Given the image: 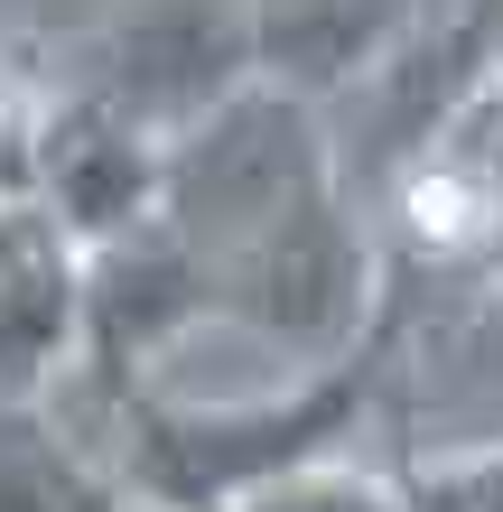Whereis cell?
<instances>
[{
  "label": "cell",
  "mask_w": 503,
  "mask_h": 512,
  "mask_svg": "<svg viewBox=\"0 0 503 512\" xmlns=\"http://www.w3.org/2000/svg\"><path fill=\"white\" fill-rule=\"evenodd\" d=\"M401 345V298L354 354L308 373H280L271 391H224V401H187V391H131L112 419H94L75 447L112 475L122 503L150 512H233L261 485L299 475L317 457H345V438L373 419L382 382H392Z\"/></svg>",
  "instance_id": "obj_1"
},
{
  "label": "cell",
  "mask_w": 503,
  "mask_h": 512,
  "mask_svg": "<svg viewBox=\"0 0 503 512\" xmlns=\"http://www.w3.org/2000/svg\"><path fill=\"white\" fill-rule=\"evenodd\" d=\"M345 187V159L327 140V112L280 94V84H243L233 103H215L205 122L168 140V187H159V224L205 261L215 280L224 261H243L252 243H271L280 224L317 215Z\"/></svg>",
  "instance_id": "obj_2"
},
{
  "label": "cell",
  "mask_w": 503,
  "mask_h": 512,
  "mask_svg": "<svg viewBox=\"0 0 503 512\" xmlns=\"http://www.w3.org/2000/svg\"><path fill=\"white\" fill-rule=\"evenodd\" d=\"M159 187H168V140L150 122H131L112 94L66 84L38 103L28 131V196L56 215L75 252L131 243L140 224H159Z\"/></svg>",
  "instance_id": "obj_3"
},
{
  "label": "cell",
  "mask_w": 503,
  "mask_h": 512,
  "mask_svg": "<svg viewBox=\"0 0 503 512\" xmlns=\"http://www.w3.org/2000/svg\"><path fill=\"white\" fill-rule=\"evenodd\" d=\"M75 84H94L131 122L177 140L215 103H233L243 84H261L252 75V19H243V0H131L94 38V66Z\"/></svg>",
  "instance_id": "obj_4"
},
{
  "label": "cell",
  "mask_w": 503,
  "mask_h": 512,
  "mask_svg": "<svg viewBox=\"0 0 503 512\" xmlns=\"http://www.w3.org/2000/svg\"><path fill=\"white\" fill-rule=\"evenodd\" d=\"M84 354V252L38 196L0 187V410L38 419L66 401Z\"/></svg>",
  "instance_id": "obj_5"
},
{
  "label": "cell",
  "mask_w": 503,
  "mask_h": 512,
  "mask_svg": "<svg viewBox=\"0 0 503 512\" xmlns=\"http://www.w3.org/2000/svg\"><path fill=\"white\" fill-rule=\"evenodd\" d=\"M243 19H252V75L327 112L382 84L448 10L438 0H243Z\"/></svg>",
  "instance_id": "obj_6"
},
{
  "label": "cell",
  "mask_w": 503,
  "mask_h": 512,
  "mask_svg": "<svg viewBox=\"0 0 503 512\" xmlns=\"http://www.w3.org/2000/svg\"><path fill=\"white\" fill-rule=\"evenodd\" d=\"M401 512H503V438L401 457Z\"/></svg>",
  "instance_id": "obj_7"
},
{
  "label": "cell",
  "mask_w": 503,
  "mask_h": 512,
  "mask_svg": "<svg viewBox=\"0 0 503 512\" xmlns=\"http://www.w3.org/2000/svg\"><path fill=\"white\" fill-rule=\"evenodd\" d=\"M233 512H401V475L364 466L345 447V457H317L299 475H280V485H261L252 503H233Z\"/></svg>",
  "instance_id": "obj_8"
},
{
  "label": "cell",
  "mask_w": 503,
  "mask_h": 512,
  "mask_svg": "<svg viewBox=\"0 0 503 512\" xmlns=\"http://www.w3.org/2000/svg\"><path fill=\"white\" fill-rule=\"evenodd\" d=\"M38 84H28L19 66H0V187L28 196V131H38Z\"/></svg>",
  "instance_id": "obj_9"
},
{
  "label": "cell",
  "mask_w": 503,
  "mask_h": 512,
  "mask_svg": "<svg viewBox=\"0 0 503 512\" xmlns=\"http://www.w3.org/2000/svg\"><path fill=\"white\" fill-rule=\"evenodd\" d=\"M457 19L485 38V56H503V0H457Z\"/></svg>",
  "instance_id": "obj_10"
},
{
  "label": "cell",
  "mask_w": 503,
  "mask_h": 512,
  "mask_svg": "<svg viewBox=\"0 0 503 512\" xmlns=\"http://www.w3.org/2000/svg\"><path fill=\"white\" fill-rule=\"evenodd\" d=\"M476 270H494V280H503V196H494V233H485V261Z\"/></svg>",
  "instance_id": "obj_11"
},
{
  "label": "cell",
  "mask_w": 503,
  "mask_h": 512,
  "mask_svg": "<svg viewBox=\"0 0 503 512\" xmlns=\"http://www.w3.org/2000/svg\"><path fill=\"white\" fill-rule=\"evenodd\" d=\"M112 512H150V503H112Z\"/></svg>",
  "instance_id": "obj_12"
}]
</instances>
